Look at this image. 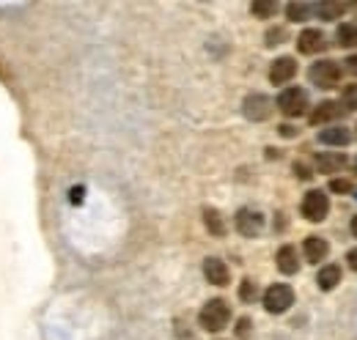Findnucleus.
<instances>
[{"label":"nucleus","mask_w":357,"mask_h":340,"mask_svg":"<svg viewBox=\"0 0 357 340\" xmlns=\"http://www.w3.org/2000/svg\"><path fill=\"white\" fill-rule=\"evenodd\" d=\"M234 332H236V338H239V340H248L250 335H253V321H250L248 316H245V318H239Z\"/></svg>","instance_id":"nucleus-26"},{"label":"nucleus","mask_w":357,"mask_h":340,"mask_svg":"<svg viewBox=\"0 0 357 340\" xmlns=\"http://www.w3.org/2000/svg\"><path fill=\"white\" fill-rule=\"evenodd\" d=\"M204 277H206L212 286L225 288V286L231 283V269L225 266V261H220V258H206V261H204Z\"/></svg>","instance_id":"nucleus-11"},{"label":"nucleus","mask_w":357,"mask_h":340,"mask_svg":"<svg viewBox=\"0 0 357 340\" xmlns=\"http://www.w3.org/2000/svg\"><path fill=\"white\" fill-rule=\"evenodd\" d=\"M313 6L308 3H286V20L289 22H305L311 17Z\"/></svg>","instance_id":"nucleus-21"},{"label":"nucleus","mask_w":357,"mask_h":340,"mask_svg":"<svg viewBox=\"0 0 357 340\" xmlns=\"http://www.w3.org/2000/svg\"><path fill=\"white\" fill-rule=\"evenodd\" d=\"M278 134H280V137H297L300 129L291 127V124H280V127H278Z\"/></svg>","instance_id":"nucleus-28"},{"label":"nucleus","mask_w":357,"mask_h":340,"mask_svg":"<svg viewBox=\"0 0 357 340\" xmlns=\"http://www.w3.org/2000/svg\"><path fill=\"white\" fill-rule=\"evenodd\" d=\"M330 192H335V195H352L355 192V181L352 178H333L330 181Z\"/></svg>","instance_id":"nucleus-23"},{"label":"nucleus","mask_w":357,"mask_h":340,"mask_svg":"<svg viewBox=\"0 0 357 340\" xmlns=\"http://www.w3.org/2000/svg\"><path fill=\"white\" fill-rule=\"evenodd\" d=\"M327 255H330V242L324 239V236H305V242H303V258H305V263H321V261H327Z\"/></svg>","instance_id":"nucleus-10"},{"label":"nucleus","mask_w":357,"mask_h":340,"mask_svg":"<svg viewBox=\"0 0 357 340\" xmlns=\"http://www.w3.org/2000/svg\"><path fill=\"white\" fill-rule=\"evenodd\" d=\"M341 277H344L341 266H338V263H327V266L319 269V275H316V286H319L321 291H335L338 283H341Z\"/></svg>","instance_id":"nucleus-15"},{"label":"nucleus","mask_w":357,"mask_h":340,"mask_svg":"<svg viewBox=\"0 0 357 340\" xmlns=\"http://www.w3.org/2000/svg\"><path fill=\"white\" fill-rule=\"evenodd\" d=\"M349 228H352V236L357 239V214L352 217V225H349Z\"/></svg>","instance_id":"nucleus-31"},{"label":"nucleus","mask_w":357,"mask_h":340,"mask_svg":"<svg viewBox=\"0 0 357 340\" xmlns=\"http://www.w3.org/2000/svg\"><path fill=\"white\" fill-rule=\"evenodd\" d=\"M308 77L316 88L321 91H333V88H341V80H344V66L333 58H321L316 61L311 69H308Z\"/></svg>","instance_id":"nucleus-2"},{"label":"nucleus","mask_w":357,"mask_h":340,"mask_svg":"<svg viewBox=\"0 0 357 340\" xmlns=\"http://www.w3.org/2000/svg\"><path fill=\"white\" fill-rule=\"evenodd\" d=\"M335 44L344 47V49L357 47V22H344V25H338V31H335Z\"/></svg>","instance_id":"nucleus-19"},{"label":"nucleus","mask_w":357,"mask_h":340,"mask_svg":"<svg viewBox=\"0 0 357 340\" xmlns=\"http://www.w3.org/2000/svg\"><path fill=\"white\" fill-rule=\"evenodd\" d=\"M313 11L319 14V20L333 22V20H341V17L349 11V3H335V0H327V3H316V6H313Z\"/></svg>","instance_id":"nucleus-17"},{"label":"nucleus","mask_w":357,"mask_h":340,"mask_svg":"<svg viewBox=\"0 0 357 340\" xmlns=\"http://www.w3.org/2000/svg\"><path fill=\"white\" fill-rule=\"evenodd\" d=\"M228 321H231V304L225 299H209L198 313V324L206 332H223Z\"/></svg>","instance_id":"nucleus-1"},{"label":"nucleus","mask_w":357,"mask_h":340,"mask_svg":"<svg viewBox=\"0 0 357 340\" xmlns=\"http://www.w3.org/2000/svg\"><path fill=\"white\" fill-rule=\"evenodd\" d=\"M344 69H347L349 75H355V77H357V52H355V55H349V58L344 61Z\"/></svg>","instance_id":"nucleus-29"},{"label":"nucleus","mask_w":357,"mask_h":340,"mask_svg":"<svg viewBox=\"0 0 357 340\" xmlns=\"http://www.w3.org/2000/svg\"><path fill=\"white\" fill-rule=\"evenodd\" d=\"M261 228H264V214L261 212H253V209H239L236 212V231L242 236L253 239V236L261 233Z\"/></svg>","instance_id":"nucleus-9"},{"label":"nucleus","mask_w":357,"mask_h":340,"mask_svg":"<svg viewBox=\"0 0 357 340\" xmlns=\"http://www.w3.org/2000/svg\"><path fill=\"white\" fill-rule=\"evenodd\" d=\"M275 261H278V272L280 275H297L300 272V253H297L294 245H283L275 255Z\"/></svg>","instance_id":"nucleus-14"},{"label":"nucleus","mask_w":357,"mask_h":340,"mask_svg":"<svg viewBox=\"0 0 357 340\" xmlns=\"http://www.w3.org/2000/svg\"><path fill=\"white\" fill-rule=\"evenodd\" d=\"M297 77V58L291 55H283V58H275L272 66H269V83L272 85H286Z\"/></svg>","instance_id":"nucleus-7"},{"label":"nucleus","mask_w":357,"mask_h":340,"mask_svg":"<svg viewBox=\"0 0 357 340\" xmlns=\"http://www.w3.org/2000/svg\"><path fill=\"white\" fill-rule=\"evenodd\" d=\"M344 116V110H341V105L338 102H319L316 107L311 110V116H308V121H311L313 127H319V124H330V121H335V118H341Z\"/></svg>","instance_id":"nucleus-13"},{"label":"nucleus","mask_w":357,"mask_h":340,"mask_svg":"<svg viewBox=\"0 0 357 340\" xmlns=\"http://www.w3.org/2000/svg\"><path fill=\"white\" fill-rule=\"evenodd\" d=\"M355 173H357V162H355Z\"/></svg>","instance_id":"nucleus-32"},{"label":"nucleus","mask_w":357,"mask_h":340,"mask_svg":"<svg viewBox=\"0 0 357 340\" xmlns=\"http://www.w3.org/2000/svg\"><path fill=\"white\" fill-rule=\"evenodd\" d=\"M311 107V99H308V91L300 88V85H289L278 93V110L286 116V118H300L305 116Z\"/></svg>","instance_id":"nucleus-3"},{"label":"nucleus","mask_w":357,"mask_h":340,"mask_svg":"<svg viewBox=\"0 0 357 340\" xmlns=\"http://www.w3.org/2000/svg\"><path fill=\"white\" fill-rule=\"evenodd\" d=\"M300 214L308 222H324L330 214V195L324 190H308L303 203H300Z\"/></svg>","instance_id":"nucleus-5"},{"label":"nucleus","mask_w":357,"mask_h":340,"mask_svg":"<svg viewBox=\"0 0 357 340\" xmlns=\"http://www.w3.org/2000/svg\"><path fill=\"white\" fill-rule=\"evenodd\" d=\"M259 297V288H256V283L248 277V280H242L239 283V299L242 302H253V299Z\"/></svg>","instance_id":"nucleus-25"},{"label":"nucleus","mask_w":357,"mask_h":340,"mask_svg":"<svg viewBox=\"0 0 357 340\" xmlns=\"http://www.w3.org/2000/svg\"><path fill=\"white\" fill-rule=\"evenodd\" d=\"M319 143L344 148V146H349V143H352V132H349L347 127H327V129H321V132H319Z\"/></svg>","instance_id":"nucleus-16"},{"label":"nucleus","mask_w":357,"mask_h":340,"mask_svg":"<svg viewBox=\"0 0 357 340\" xmlns=\"http://www.w3.org/2000/svg\"><path fill=\"white\" fill-rule=\"evenodd\" d=\"M297 49H300L303 55L324 52V49H327V36H324V31H319V28H305V31H300V36H297Z\"/></svg>","instance_id":"nucleus-8"},{"label":"nucleus","mask_w":357,"mask_h":340,"mask_svg":"<svg viewBox=\"0 0 357 340\" xmlns=\"http://www.w3.org/2000/svg\"><path fill=\"white\" fill-rule=\"evenodd\" d=\"M316 170L319 173H341V170L349 165V160H347V154H341V151H319L316 154Z\"/></svg>","instance_id":"nucleus-12"},{"label":"nucleus","mask_w":357,"mask_h":340,"mask_svg":"<svg viewBox=\"0 0 357 340\" xmlns=\"http://www.w3.org/2000/svg\"><path fill=\"white\" fill-rule=\"evenodd\" d=\"M264 39H267V47H278V44H283L286 39H289V31H286L283 25H278V28H269Z\"/></svg>","instance_id":"nucleus-24"},{"label":"nucleus","mask_w":357,"mask_h":340,"mask_svg":"<svg viewBox=\"0 0 357 340\" xmlns=\"http://www.w3.org/2000/svg\"><path fill=\"white\" fill-rule=\"evenodd\" d=\"M264 310L269 316H283L291 304H294V288L289 283H272L264 291Z\"/></svg>","instance_id":"nucleus-4"},{"label":"nucleus","mask_w":357,"mask_h":340,"mask_svg":"<svg viewBox=\"0 0 357 340\" xmlns=\"http://www.w3.org/2000/svg\"><path fill=\"white\" fill-rule=\"evenodd\" d=\"M278 11H280V6L275 0H256V3H250V14L259 17V20H272Z\"/></svg>","instance_id":"nucleus-20"},{"label":"nucleus","mask_w":357,"mask_h":340,"mask_svg":"<svg viewBox=\"0 0 357 340\" xmlns=\"http://www.w3.org/2000/svg\"><path fill=\"white\" fill-rule=\"evenodd\" d=\"M294 176L303 178V181H311L313 178V170L305 165V162H294Z\"/></svg>","instance_id":"nucleus-27"},{"label":"nucleus","mask_w":357,"mask_h":340,"mask_svg":"<svg viewBox=\"0 0 357 340\" xmlns=\"http://www.w3.org/2000/svg\"><path fill=\"white\" fill-rule=\"evenodd\" d=\"M272 99H269L267 93H248L245 96V102H242V113H245V118L248 121H267L269 116H272Z\"/></svg>","instance_id":"nucleus-6"},{"label":"nucleus","mask_w":357,"mask_h":340,"mask_svg":"<svg viewBox=\"0 0 357 340\" xmlns=\"http://www.w3.org/2000/svg\"><path fill=\"white\" fill-rule=\"evenodd\" d=\"M355 129H357V127H355ZM355 137H357V132H355Z\"/></svg>","instance_id":"nucleus-33"},{"label":"nucleus","mask_w":357,"mask_h":340,"mask_svg":"<svg viewBox=\"0 0 357 340\" xmlns=\"http://www.w3.org/2000/svg\"><path fill=\"white\" fill-rule=\"evenodd\" d=\"M347 266H349L352 272H357V247L347 250Z\"/></svg>","instance_id":"nucleus-30"},{"label":"nucleus","mask_w":357,"mask_h":340,"mask_svg":"<svg viewBox=\"0 0 357 340\" xmlns=\"http://www.w3.org/2000/svg\"><path fill=\"white\" fill-rule=\"evenodd\" d=\"M344 113H355L357 110V83H349L341 88V99H338Z\"/></svg>","instance_id":"nucleus-22"},{"label":"nucleus","mask_w":357,"mask_h":340,"mask_svg":"<svg viewBox=\"0 0 357 340\" xmlns=\"http://www.w3.org/2000/svg\"><path fill=\"white\" fill-rule=\"evenodd\" d=\"M204 225H206V231L212 236H225V219L218 209H212V206L204 209Z\"/></svg>","instance_id":"nucleus-18"}]
</instances>
